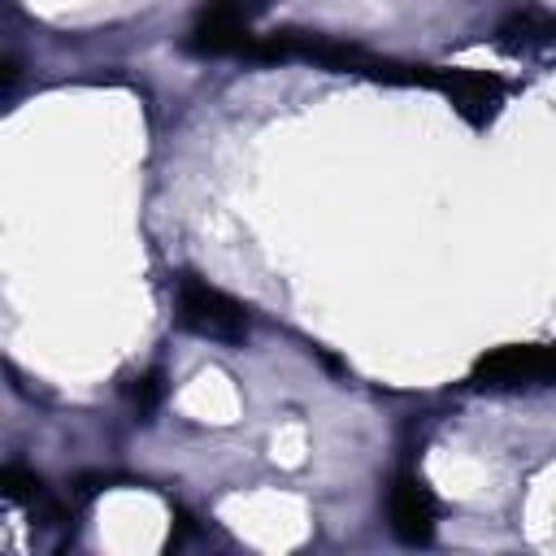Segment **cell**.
<instances>
[{
  "label": "cell",
  "instance_id": "1",
  "mask_svg": "<svg viewBox=\"0 0 556 556\" xmlns=\"http://www.w3.org/2000/svg\"><path fill=\"white\" fill-rule=\"evenodd\" d=\"M178 321H182V330L213 339V343H243L248 339V308L235 295H226L200 278L178 282Z\"/></svg>",
  "mask_w": 556,
  "mask_h": 556
},
{
  "label": "cell",
  "instance_id": "2",
  "mask_svg": "<svg viewBox=\"0 0 556 556\" xmlns=\"http://www.w3.org/2000/svg\"><path fill=\"white\" fill-rule=\"evenodd\" d=\"M473 382L482 391H517V387H552L556 382V343H513L495 348L473 365Z\"/></svg>",
  "mask_w": 556,
  "mask_h": 556
},
{
  "label": "cell",
  "instance_id": "3",
  "mask_svg": "<svg viewBox=\"0 0 556 556\" xmlns=\"http://www.w3.org/2000/svg\"><path fill=\"white\" fill-rule=\"evenodd\" d=\"M252 26H248V4L243 0H208L191 26L187 48L200 56H248L252 48Z\"/></svg>",
  "mask_w": 556,
  "mask_h": 556
},
{
  "label": "cell",
  "instance_id": "4",
  "mask_svg": "<svg viewBox=\"0 0 556 556\" xmlns=\"http://www.w3.org/2000/svg\"><path fill=\"white\" fill-rule=\"evenodd\" d=\"M387 521H391V534L408 547H421L434 539V495L417 473H400L387 486Z\"/></svg>",
  "mask_w": 556,
  "mask_h": 556
},
{
  "label": "cell",
  "instance_id": "5",
  "mask_svg": "<svg viewBox=\"0 0 556 556\" xmlns=\"http://www.w3.org/2000/svg\"><path fill=\"white\" fill-rule=\"evenodd\" d=\"M434 87L473 126H486L500 113V104H504V83L495 74H482V70H439L434 74Z\"/></svg>",
  "mask_w": 556,
  "mask_h": 556
},
{
  "label": "cell",
  "instance_id": "6",
  "mask_svg": "<svg viewBox=\"0 0 556 556\" xmlns=\"http://www.w3.org/2000/svg\"><path fill=\"white\" fill-rule=\"evenodd\" d=\"M500 43L504 48H543V43H556V22L552 17H539V13H513L500 26Z\"/></svg>",
  "mask_w": 556,
  "mask_h": 556
},
{
  "label": "cell",
  "instance_id": "7",
  "mask_svg": "<svg viewBox=\"0 0 556 556\" xmlns=\"http://www.w3.org/2000/svg\"><path fill=\"white\" fill-rule=\"evenodd\" d=\"M0 486H4V495H9V500H22V504L43 495V491H39V478H35V473H26V469H17V465H9V469L0 473Z\"/></svg>",
  "mask_w": 556,
  "mask_h": 556
},
{
  "label": "cell",
  "instance_id": "8",
  "mask_svg": "<svg viewBox=\"0 0 556 556\" xmlns=\"http://www.w3.org/2000/svg\"><path fill=\"white\" fill-rule=\"evenodd\" d=\"M161 395H165L161 374H143V378H139V387H135V408H139V417H148V413L161 404Z\"/></svg>",
  "mask_w": 556,
  "mask_h": 556
}]
</instances>
